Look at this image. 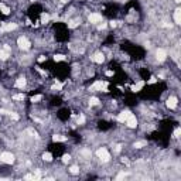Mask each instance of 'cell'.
Returning <instances> with one entry per match:
<instances>
[{"label": "cell", "instance_id": "8992f818", "mask_svg": "<svg viewBox=\"0 0 181 181\" xmlns=\"http://www.w3.org/2000/svg\"><path fill=\"white\" fill-rule=\"evenodd\" d=\"M106 84L105 82H102V81H96L94 85H92V89H95V91H106Z\"/></svg>", "mask_w": 181, "mask_h": 181}, {"label": "cell", "instance_id": "836d02e7", "mask_svg": "<svg viewBox=\"0 0 181 181\" xmlns=\"http://www.w3.org/2000/svg\"><path fill=\"white\" fill-rule=\"evenodd\" d=\"M60 1H62V3H65V1H68V0H60Z\"/></svg>", "mask_w": 181, "mask_h": 181}, {"label": "cell", "instance_id": "4dcf8cb0", "mask_svg": "<svg viewBox=\"0 0 181 181\" xmlns=\"http://www.w3.org/2000/svg\"><path fill=\"white\" fill-rule=\"evenodd\" d=\"M45 60H47V58H45V57H40V58H38V62H44V61H45Z\"/></svg>", "mask_w": 181, "mask_h": 181}, {"label": "cell", "instance_id": "5bb4252c", "mask_svg": "<svg viewBox=\"0 0 181 181\" xmlns=\"http://www.w3.org/2000/svg\"><path fill=\"white\" fill-rule=\"evenodd\" d=\"M24 85H26V79L24 78H18L16 81V88H20V89H21V88H24Z\"/></svg>", "mask_w": 181, "mask_h": 181}, {"label": "cell", "instance_id": "d6986e66", "mask_svg": "<svg viewBox=\"0 0 181 181\" xmlns=\"http://www.w3.org/2000/svg\"><path fill=\"white\" fill-rule=\"evenodd\" d=\"M50 21V16L48 14H41V23L43 24H45Z\"/></svg>", "mask_w": 181, "mask_h": 181}, {"label": "cell", "instance_id": "1f68e13d", "mask_svg": "<svg viewBox=\"0 0 181 181\" xmlns=\"http://www.w3.org/2000/svg\"><path fill=\"white\" fill-rule=\"evenodd\" d=\"M70 161V156H64V163H68Z\"/></svg>", "mask_w": 181, "mask_h": 181}, {"label": "cell", "instance_id": "e575fe53", "mask_svg": "<svg viewBox=\"0 0 181 181\" xmlns=\"http://www.w3.org/2000/svg\"><path fill=\"white\" fill-rule=\"evenodd\" d=\"M175 1H177V3H180V1H181V0H175Z\"/></svg>", "mask_w": 181, "mask_h": 181}, {"label": "cell", "instance_id": "ffe728a7", "mask_svg": "<svg viewBox=\"0 0 181 181\" xmlns=\"http://www.w3.org/2000/svg\"><path fill=\"white\" fill-rule=\"evenodd\" d=\"M6 58H9V53L7 51L0 50V60H6Z\"/></svg>", "mask_w": 181, "mask_h": 181}, {"label": "cell", "instance_id": "d6a6232c", "mask_svg": "<svg viewBox=\"0 0 181 181\" xmlns=\"http://www.w3.org/2000/svg\"><path fill=\"white\" fill-rule=\"evenodd\" d=\"M106 75H108V77H112V75H113V71H108L106 72Z\"/></svg>", "mask_w": 181, "mask_h": 181}, {"label": "cell", "instance_id": "603a6c76", "mask_svg": "<svg viewBox=\"0 0 181 181\" xmlns=\"http://www.w3.org/2000/svg\"><path fill=\"white\" fill-rule=\"evenodd\" d=\"M143 146H146V142H137V143H134V147H136V149H142Z\"/></svg>", "mask_w": 181, "mask_h": 181}, {"label": "cell", "instance_id": "f546056e", "mask_svg": "<svg viewBox=\"0 0 181 181\" xmlns=\"http://www.w3.org/2000/svg\"><path fill=\"white\" fill-rule=\"evenodd\" d=\"M125 175H126V174H125V173H120V174H119V175H118V177H116V178H118V180H120V178H123Z\"/></svg>", "mask_w": 181, "mask_h": 181}, {"label": "cell", "instance_id": "2e32d148", "mask_svg": "<svg viewBox=\"0 0 181 181\" xmlns=\"http://www.w3.org/2000/svg\"><path fill=\"white\" fill-rule=\"evenodd\" d=\"M53 140L54 142H64L65 140V136H62V134H55L54 137H53Z\"/></svg>", "mask_w": 181, "mask_h": 181}, {"label": "cell", "instance_id": "4316f807", "mask_svg": "<svg viewBox=\"0 0 181 181\" xmlns=\"http://www.w3.org/2000/svg\"><path fill=\"white\" fill-rule=\"evenodd\" d=\"M14 99H16V101H23V99H24V95L23 94L16 95V96H14Z\"/></svg>", "mask_w": 181, "mask_h": 181}, {"label": "cell", "instance_id": "f1b7e54d", "mask_svg": "<svg viewBox=\"0 0 181 181\" xmlns=\"http://www.w3.org/2000/svg\"><path fill=\"white\" fill-rule=\"evenodd\" d=\"M98 103H99V101H98L96 98H92V99H91V105H98Z\"/></svg>", "mask_w": 181, "mask_h": 181}, {"label": "cell", "instance_id": "8fae6325", "mask_svg": "<svg viewBox=\"0 0 181 181\" xmlns=\"http://www.w3.org/2000/svg\"><path fill=\"white\" fill-rule=\"evenodd\" d=\"M175 106H177V98H174V96L168 98V99H167V108H170V109H174Z\"/></svg>", "mask_w": 181, "mask_h": 181}, {"label": "cell", "instance_id": "d4e9b609", "mask_svg": "<svg viewBox=\"0 0 181 181\" xmlns=\"http://www.w3.org/2000/svg\"><path fill=\"white\" fill-rule=\"evenodd\" d=\"M70 171H71L72 174H77L79 171V168L77 167V165H74V167H71V168H70Z\"/></svg>", "mask_w": 181, "mask_h": 181}, {"label": "cell", "instance_id": "ba28073f", "mask_svg": "<svg viewBox=\"0 0 181 181\" xmlns=\"http://www.w3.org/2000/svg\"><path fill=\"white\" fill-rule=\"evenodd\" d=\"M144 85H146V82H144V81H139V82H137V84H134L130 89H132V92H140Z\"/></svg>", "mask_w": 181, "mask_h": 181}, {"label": "cell", "instance_id": "83f0119b", "mask_svg": "<svg viewBox=\"0 0 181 181\" xmlns=\"http://www.w3.org/2000/svg\"><path fill=\"white\" fill-rule=\"evenodd\" d=\"M61 88H62V85H61V84H58V82H57V84H55L54 87H53V89H58V91H60V89H61Z\"/></svg>", "mask_w": 181, "mask_h": 181}, {"label": "cell", "instance_id": "7c38bea8", "mask_svg": "<svg viewBox=\"0 0 181 181\" xmlns=\"http://www.w3.org/2000/svg\"><path fill=\"white\" fill-rule=\"evenodd\" d=\"M129 115H130V112H129V110H125V112H122V113L118 116V120H119V122H122V123H125Z\"/></svg>", "mask_w": 181, "mask_h": 181}, {"label": "cell", "instance_id": "3957f363", "mask_svg": "<svg viewBox=\"0 0 181 181\" xmlns=\"http://www.w3.org/2000/svg\"><path fill=\"white\" fill-rule=\"evenodd\" d=\"M17 44H18V47L21 48V50H28L30 48V41L26 38V37H20V38L17 40Z\"/></svg>", "mask_w": 181, "mask_h": 181}, {"label": "cell", "instance_id": "7a4b0ae2", "mask_svg": "<svg viewBox=\"0 0 181 181\" xmlns=\"http://www.w3.org/2000/svg\"><path fill=\"white\" fill-rule=\"evenodd\" d=\"M96 154H98V157L101 158V160H103V161H108V160L110 158L109 151H108V150L105 149V147H102V149H99V150H98V153H96Z\"/></svg>", "mask_w": 181, "mask_h": 181}, {"label": "cell", "instance_id": "9a60e30c", "mask_svg": "<svg viewBox=\"0 0 181 181\" xmlns=\"http://www.w3.org/2000/svg\"><path fill=\"white\" fill-rule=\"evenodd\" d=\"M0 11H1L3 14H9V13H10L9 7L6 6V4H3V3H0Z\"/></svg>", "mask_w": 181, "mask_h": 181}, {"label": "cell", "instance_id": "cb8c5ba5", "mask_svg": "<svg viewBox=\"0 0 181 181\" xmlns=\"http://www.w3.org/2000/svg\"><path fill=\"white\" fill-rule=\"evenodd\" d=\"M77 122H78V125H82V123L85 122V118H84L82 115H79V116H78V119H77Z\"/></svg>", "mask_w": 181, "mask_h": 181}, {"label": "cell", "instance_id": "484cf974", "mask_svg": "<svg viewBox=\"0 0 181 181\" xmlns=\"http://www.w3.org/2000/svg\"><path fill=\"white\" fill-rule=\"evenodd\" d=\"M180 134H181V129L180 127H177L175 132H174V137H180Z\"/></svg>", "mask_w": 181, "mask_h": 181}, {"label": "cell", "instance_id": "9c48e42d", "mask_svg": "<svg viewBox=\"0 0 181 181\" xmlns=\"http://www.w3.org/2000/svg\"><path fill=\"white\" fill-rule=\"evenodd\" d=\"M92 61H95L96 64H102L103 61H105V55H103L102 53H98V54H95L94 57H92Z\"/></svg>", "mask_w": 181, "mask_h": 181}, {"label": "cell", "instance_id": "4fadbf2b", "mask_svg": "<svg viewBox=\"0 0 181 181\" xmlns=\"http://www.w3.org/2000/svg\"><path fill=\"white\" fill-rule=\"evenodd\" d=\"M174 21H175V24H181V10L180 9H177V10L174 11Z\"/></svg>", "mask_w": 181, "mask_h": 181}, {"label": "cell", "instance_id": "30bf717a", "mask_svg": "<svg viewBox=\"0 0 181 181\" xmlns=\"http://www.w3.org/2000/svg\"><path fill=\"white\" fill-rule=\"evenodd\" d=\"M156 57H157L158 61H164L165 57H167V53H165L164 50H161V48H158L157 53H156Z\"/></svg>", "mask_w": 181, "mask_h": 181}, {"label": "cell", "instance_id": "5b68a950", "mask_svg": "<svg viewBox=\"0 0 181 181\" xmlns=\"http://www.w3.org/2000/svg\"><path fill=\"white\" fill-rule=\"evenodd\" d=\"M125 123H126L129 127H136V126H137V119H136V116H134V115H132V113H130V115L127 116V119H126V122H125Z\"/></svg>", "mask_w": 181, "mask_h": 181}, {"label": "cell", "instance_id": "52a82bcc", "mask_svg": "<svg viewBox=\"0 0 181 181\" xmlns=\"http://www.w3.org/2000/svg\"><path fill=\"white\" fill-rule=\"evenodd\" d=\"M89 21H91V23H101V21H102V14H99V13H92V14H89Z\"/></svg>", "mask_w": 181, "mask_h": 181}, {"label": "cell", "instance_id": "6da1fadb", "mask_svg": "<svg viewBox=\"0 0 181 181\" xmlns=\"http://www.w3.org/2000/svg\"><path fill=\"white\" fill-rule=\"evenodd\" d=\"M0 160L3 161V163H7V164H11L13 161H14V156L11 154V153H1L0 154Z\"/></svg>", "mask_w": 181, "mask_h": 181}, {"label": "cell", "instance_id": "ac0fdd59", "mask_svg": "<svg viewBox=\"0 0 181 181\" xmlns=\"http://www.w3.org/2000/svg\"><path fill=\"white\" fill-rule=\"evenodd\" d=\"M43 158H44L45 161H51V160H53V154L47 151V153H44V154H43Z\"/></svg>", "mask_w": 181, "mask_h": 181}, {"label": "cell", "instance_id": "44dd1931", "mask_svg": "<svg viewBox=\"0 0 181 181\" xmlns=\"http://www.w3.org/2000/svg\"><path fill=\"white\" fill-rule=\"evenodd\" d=\"M41 99H43L41 95H34V96H31V102H38V101H41Z\"/></svg>", "mask_w": 181, "mask_h": 181}, {"label": "cell", "instance_id": "e0dca14e", "mask_svg": "<svg viewBox=\"0 0 181 181\" xmlns=\"http://www.w3.org/2000/svg\"><path fill=\"white\" fill-rule=\"evenodd\" d=\"M58 116H60V118H61V119H67V118H68V116H70V112H68V110H61Z\"/></svg>", "mask_w": 181, "mask_h": 181}, {"label": "cell", "instance_id": "7402d4cb", "mask_svg": "<svg viewBox=\"0 0 181 181\" xmlns=\"http://www.w3.org/2000/svg\"><path fill=\"white\" fill-rule=\"evenodd\" d=\"M54 60L55 61H64L65 60V55H62V54H57L54 57Z\"/></svg>", "mask_w": 181, "mask_h": 181}, {"label": "cell", "instance_id": "277c9868", "mask_svg": "<svg viewBox=\"0 0 181 181\" xmlns=\"http://www.w3.org/2000/svg\"><path fill=\"white\" fill-rule=\"evenodd\" d=\"M17 26L14 23H3L1 26H0V31H3V33H6V31H13L14 28H16Z\"/></svg>", "mask_w": 181, "mask_h": 181}]
</instances>
